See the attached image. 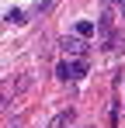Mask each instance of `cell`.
<instances>
[{"label": "cell", "mask_w": 125, "mask_h": 128, "mask_svg": "<svg viewBox=\"0 0 125 128\" xmlns=\"http://www.w3.org/2000/svg\"><path fill=\"white\" fill-rule=\"evenodd\" d=\"M56 76L59 80H77V62H59L56 66Z\"/></svg>", "instance_id": "cell-2"}, {"label": "cell", "mask_w": 125, "mask_h": 128, "mask_svg": "<svg viewBox=\"0 0 125 128\" xmlns=\"http://www.w3.org/2000/svg\"><path fill=\"white\" fill-rule=\"evenodd\" d=\"M62 52H66V56H77V59H83V56H87V45H83L80 35H70V38H62Z\"/></svg>", "instance_id": "cell-1"}, {"label": "cell", "mask_w": 125, "mask_h": 128, "mask_svg": "<svg viewBox=\"0 0 125 128\" xmlns=\"http://www.w3.org/2000/svg\"><path fill=\"white\" fill-rule=\"evenodd\" d=\"M77 35L80 38H90L94 35V21H77Z\"/></svg>", "instance_id": "cell-5"}, {"label": "cell", "mask_w": 125, "mask_h": 128, "mask_svg": "<svg viewBox=\"0 0 125 128\" xmlns=\"http://www.w3.org/2000/svg\"><path fill=\"white\" fill-rule=\"evenodd\" d=\"M4 21H11V24H24V10H18V7H14V10H7V14H4Z\"/></svg>", "instance_id": "cell-6"}, {"label": "cell", "mask_w": 125, "mask_h": 128, "mask_svg": "<svg viewBox=\"0 0 125 128\" xmlns=\"http://www.w3.org/2000/svg\"><path fill=\"white\" fill-rule=\"evenodd\" d=\"M122 18H125V4H122Z\"/></svg>", "instance_id": "cell-7"}, {"label": "cell", "mask_w": 125, "mask_h": 128, "mask_svg": "<svg viewBox=\"0 0 125 128\" xmlns=\"http://www.w3.org/2000/svg\"><path fill=\"white\" fill-rule=\"evenodd\" d=\"M97 28H101V35H104V38L111 42V14H108V10L101 14V21H97Z\"/></svg>", "instance_id": "cell-4"}, {"label": "cell", "mask_w": 125, "mask_h": 128, "mask_svg": "<svg viewBox=\"0 0 125 128\" xmlns=\"http://www.w3.org/2000/svg\"><path fill=\"white\" fill-rule=\"evenodd\" d=\"M70 121H73V111L66 107V111H59V114L52 118V125H49V128H66V125H70Z\"/></svg>", "instance_id": "cell-3"}]
</instances>
